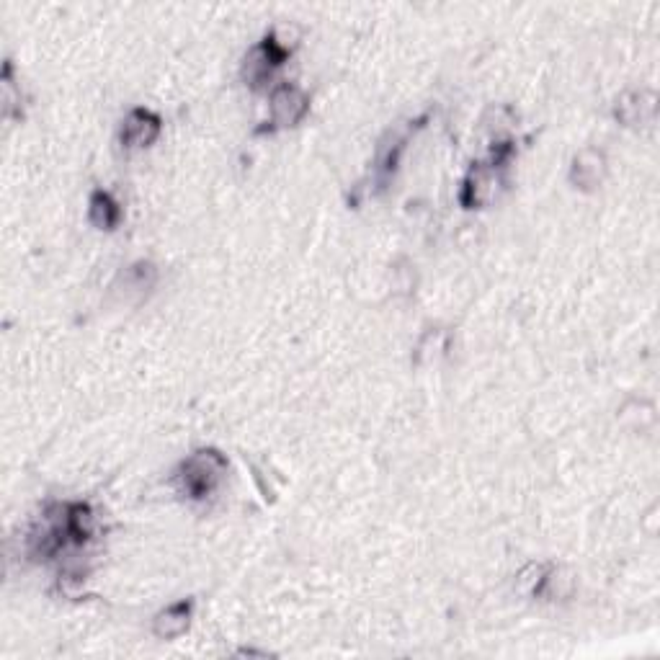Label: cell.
I'll list each match as a JSON object with an SVG mask.
<instances>
[{
    "mask_svg": "<svg viewBox=\"0 0 660 660\" xmlns=\"http://www.w3.org/2000/svg\"><path fill=\"white\" fill-rule=\"evenodd\" d=\"M614 117L624 127H648L655 119V96L650 91H630L617 101Z\"/></svg>",
    "mask_w": 660,
    "mask_h": 660,
    "instance_id": "ba28073f",
    "label": "cell"
},
{
    "mask_svg": "<svg viewBox=\"0 0 660 660\" xmlns=\"http://www.w3.org/2000/svg\"><path fill=\"white\" fill-rule=\"evenodd\" d=\"M289 55H292V49H289L282 39H276V34H266V37L258 44H253V47L248 49V55H245L243 68H240L245 86L256 88V91L263 86H269L274 73L289 60Z\"/></svg>",
    "mask_w": 660,
    "mask_h": 660,
    "instance_id": "7a4b0ae2",
    "label": "cell"
},
{
    "mask_svg": "<svg viewBox=\"0 0 660 660\" xmlns=\"http://www.w3.org/2000/svg\"><path fill=\"white\" fill-rule=\"evenodd\" d=\"M498 186H501V165L490 163V160L488 163H475L465 176V181H462L459 202L465 209L485 207L495 199Z\"/></svg>",
    "mask_w": 660,
    "mask_h": 660,
    "instance_id": "3957f363",
    "label": "cell"
},
{
    "mask_svg": "<svg viewBox=\"0 0 660 660\" xmlns=\"http://www.w3.org/2000/svg\"><path fill=\"white\" fill-rule=\"evenodd\" d=\"M191 619H194V599H181L176 604L165 606L155 614L153 619V635L158 640H176L189 630Z\"/></svg>",
    "mask_w": 660,
    "mask_h": 660,
    "instance_id": "8992f818",
    "label": "cell"
},
{
    "mask_svg": "<svg viewBox=\"0 0 660 660\" xmlns=\"http://www.w3.org/2000/svg\"><path fill=\"white\" fill-rule=\"evenodd\" d=\"M160 129H163V119L150 109H132L124 117L122 129H119V140L122 147L127 150H142V147H150L160 137Z\"/></svg>",
    "mask_w": 660,
    "mask_h": 660,
    "instance_id": "5b68a950",
    "label": "cell"
},
{
    "mask_svg": "<svg viewBox=\"0 0 660 660\" xmlns=\"http://www.w3.org/2000/svg\"><path fill=\"white\" fill-rule=\"evenodd\" d=\"M606 173V155L596 147H583L581 153L573 158L570 165V181L575 184V189L591 191L604 181Z\"/></svg>",
    "mask_w": 660,
    "mask_h": 660,
    "instance_id": "52a82bcc",
    "label": "cell"
},
{
    "mask_svg": "<svg viewBox=\"0 0 660 660\" xmlns=\"http://www.w3.org/2000/svg\"><path fill=\"white\" fill-rule=\"evenodd\" d=\"M65 526H68L70 542L75 547H83L86 542H91L93 532H96V514L93 508L83 501L65 503Z\"/></svg>",
    "mask_w": 660,
    "mask_h": 660,
    "instance_id": "30bf717a",
    "label": "cell"
},
{
    "mask_svg": "<svg viewBox=\"0 0 660 660\" xmlns=\"http://www.w3.org/2000/svg\"><path fill=\"white\" fill-rule=\"evenodd\" d=\"M155 282H158V269L150 261H137L124 271L127 292H147L155 287Z\"/></svg>",
    "mask_w": 660,
    "mask_h": 660,
    "instance_id": "8fae6325",
    "label": "cell"
},
{
    "mask_svg": "<svg viewBox=\"0 0 660 660\" xmlns=\"http://www.w3.org/2000/svg\"><path fill=\"white\" fill-rule=\"evenodd\" d=\"M88 220L98 230H106L111 233L114 227H119L122 222V204L104 189H96L88 199Z\"/></svg>",
    "mask_w": 660,
    "mask_h": 660,
    "instance_id": "9c48e42d",
    "label": "cell"
},
{
    "mask_svg": "<svg viewBox=\"0 0 660 660\" xmlns=\"http://www.w3.org/2000/svg\"><path fill=\"white\" fill-rule=\"evenodd\" d=\"M271 127L274 129H289L297 127V124L305 119V114L310 111V98L302 91L300 86L294 83H282L276 86L271 93Z\"/></svg>",
    "mask_w": 660,
    "mask_h": 660,
    "instance_id": "277c9868",
    "label": "cell"
},
{
    "mask_svg": "<svg viewBox=\"0 0 660 660\" xmlns=\"http://www.w3.org/2000/svg\"><path fill=\"white\" fill-rule=\"evenodd\" d=\"M227 475V459L225 454L217 449H196L194 454L181 462L176 472L178 490L191 498V501H204L214 490L220 488V483Z\"/></svg>",
    "mask_w": 660,
    "mask_h": 660,
    "instance_id": "6da1fadb",
    "label": "cell"
}]
</instances>
